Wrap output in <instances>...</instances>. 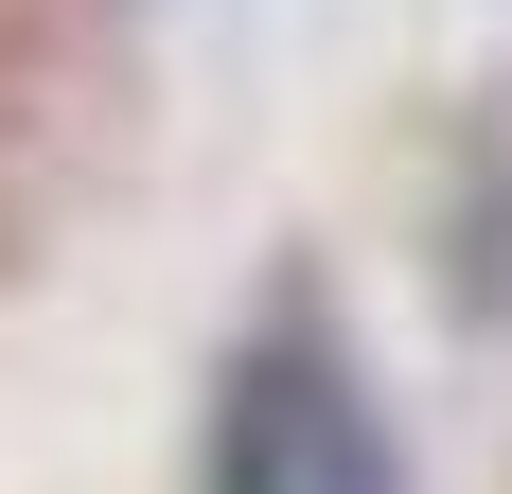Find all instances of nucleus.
Instances as JSON below:
<instances>
[{"label":"nucleus","instance_id":"1","mask_svg":"<svg viewBox=\"0 0 512 494\" xmlns=\"http://www.w3.org/2000/svg\"><path fill=\"white\" fill-rule=\"evenodd\" d=\"M195 494H407L389 406H371L354 336H336L318 300H265V318H248L230 389H212V459H195Z\"/></svg>","mask_w":512,"mask_h":494}]
</instances>
